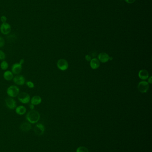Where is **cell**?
I'll use <instances>...</instances> for the list:
<instances>
[{"instance_id": "8", "label": "cell", "mask_w": 152, "mask_h": 152, "mask_svg": "<svg viewBox=\"0 0 152 152\" xmlns=\"http://www.w3.org/2000/svg\"><path fill=\"white\" fill-rule=\"evenodd\" d=\"M45 130V126L41 123L37 124L34 128V132L37 135H42L44 133Z\"/></svg>"}, {"instance_id": "5", "label": "cell", "mask_w": 152, "mask_h": 152, "mask_svg": "<svg viewBox=\"0 0 152 152\" xmlns=\"http://www.w3.org/2000/svg\"><path fill=\"white\" fill-rule=\"evenodd\" d=\"M138 89L140 92L142 93H145L148 91L149 89V84L148 82L146 81H141L139 82L138 85Z\"/></svg>"}, {"instance_id": "22", "label": "cell", "mask_w": 152, "mask_h": 152, "mask_svg": "<svg viewBox=\"0 0 152 152\" xmlns=\"http://www.w3.org/2000/svg\"><path fill=\"white\" fill-rule=\"evenodd\" d=\"M5 40L2 37H0V48L3 47L5 45Z\"/></svg>"}, {"instance_id": "13", "label": "cell", "mask_w": 152, "mask_h": 152, "mask_svg": "<svg viewBox=\"0 0 152 152\" xmlns=\"http://www.w3.org/2000/svg\"><path fill=\"white\" fill-rule=\"evenodd\" d=\"M138 76L140 79L143 80H146L149 77V73L146 70L142 69L139 71Z\"/></svg>"}, {"instance_id": "3", "label": "cell", "mask_w": 152, "mask_h": 152, "mask_svg": "<svg viewBox=\"0 0 152 152\" xmlns=\"http://www.w3.org/2000/svg\"><path fill=\"white\" fill-rule=\"evenodd\" d=\"M24 62V60L23 59H21L20 60L19 63L14 64L12 66V72L13 74H20L22 70V65Z\"/></svg>"}, {"instance_id": "25", "label": "cell", "mask_w": 152, "mask_h": 152, "mask_svg": "<svg viewBox=\"0 0 152 152\" xmlns=\"http://www.w3.org/2000/svg\"><path fill=\"white\" fill-rule=\"evenodd\" d=\"M85 59L86 60L88 61V62H89V61L90 62L91 60H92V58H91L90 56H89V55H87L85 56Z\"/></svg>"}, {"instance_id": "15", "label": "cell", "mask_w": 152, "mask_h": 152, "mask_svg": "<svg viewBox=\"0 0 152 152\" xmlns=\"http://www.w3.org/2000/svg\"><path fill=\"white\" fill-rule=\"evenodd\" d=\"M31 104L33 105H38L42 102V98L40 96H35L31 99Z\"/></svg>"}, {"instance_id": "11", "label": "cell", "mask_w": 152, "mask_h": 152, "mask_svg": "<svg viewBox=\"0 0 152 152\" xmlns=\"http://www.w3.org/2000/svg\"><path fill=\"white\" fill-rule=\"evenodd\" d=\"M98 60L100 62L105 63L109 60V57L106 53H101L98 55Z\"/></svg>"}, {"instance_id": "18", "label": "cell", "mask_w": 152, "mask_h": 152, "mask_svg": "<svg viewBox=\"0 0 152 152\" xmlns=\"http://www.w3.org/2000/svg\"><path fill=\"white\" fill-rule=\"evenodd\" d=\"M0 66H1V68L3 70H6L8 68V62L4 60L3 62H2L0 65Z\"/></svg>"}, {"instance_id": "1", "label": "cell", "mask_w": 152, "mask_h": 152, "mask_svg": "<svg viewBox=\"0 0 152 152\" xmlns=\"http://www.w3.org/2000/svg\"><path fill=\"white\" fill-rule=\"evenodd\" d=\"M40 118V114L37 111L31 110L27 114L26 119L29 122L35 124L39 121Z\"/></svg>"}, {"instance_id": "24", "label": "cell", "mask_w": 152, "mask_h": 152, "mask_svg": "<svg viewBox=\"0 0 152 152\" xmlns=\"http://www.w3.org/2000/svg\"><path fill=\"white\" fill-rule=\"evenodd\" d=\"M125 1L127 3L129 4H132L134 3L135 2L136 0H125Z\"/></svg>"}, {"instance_id": "23", "label": "cell", "mask_w": 152, "mask_h": 152, "mask_svg": "<svg viewBox=\"0 0 152 152\" xmlns=\"http://www.w3.org/2000/svg\"><path fill=\"white\" fill-rule=\"evenodd\" d=\"M1 20L3 23L5 22H6L7 18L5 16H2L1 17Z\"/></svg>"}, {"instance_id": "27", "label": "cell", "mask_w": 152, "mask_h": 152, "mask_svg": "<svg viewBox=\"0 0 152 152\" xmlns=\"http://www.w3.org/2000/svg\"><path fill=\"white\" fill-rule=\"evenodd\" d=\"M34 105H32V104H30V108L31 110H33V109H34Z\"/></svg>"}, {"instance_id": "16", "label": "cell", "mask_w": 152, "mask_h": 152, "mask_svg": "<svg viewBox=\"0 0 152 152\" xmlns=\"http://www.w3.org/2000/svg\"><path fill=\"white\" fill-rule=\"evenodd\" d=\"M26 112V109L25 106L22 105H20L18 107H17V108L16 109V113L20 115H23L25 114Z\"/></svg>"}, {"instance_id": "4", "label": "cell", "mask_w": 152, "mask_h": 152, "mask_svg": "<svg viewBox=\"0 0 152 152\" xmlns=\"http://www.w3.org/2000/svg\"><path fill=\"white\" fill-rule=\"evenodd\" d=\"M18 100L23 104H27L30 101V96L25 92H22L18 95Z\"/></svg>"}, {"instance_id": "6", "label": "cell", "mask_w": 152, "mask_h": 152, "mask_svg": "<svg viewBox=\"0 0 152 152\" xmlns=\"http://www.w3.org/2000/svg\"><path fill=\"white\" fill-rule=\"evenodd\" d=\"M57 67L59 69L62 71H65L68 68V63L65 59H61L59 60L57 63Z\"/></svg>"}, {"instance_id": "17", "label": "cell", "mask_w": 152, "mask_h": 152, "mask_svg": "<svg viewBox=\"0 0 152 152\" xmlns=\"http://www.w3.org/2000/svg\"><path fill=\"white\" fill-rule=\"evenodd\" d=\"M4 78L5 80L10 81L12 80L13 78V74L10 71H5L3 74Z\"/></svg>"}, {"instance_id": "12", "label": "cell", "mask_w": 152, "mask_h": 152, "mask_svg": "<svg viewBox=\"0 0 152 152\" xmlns=\"http://www.w3.org/2000/svg\"><path fill=\"white\" fill-rule=\"evenodd\" d=\"M32 128V126L31 124L28 122H24L22 123L20 126V129L21 130L24 132H28Z\"/></svg>"}, {"instance_id": "2", "label": "cell", "mask_w": 152, "mask_h": 152, "mask_svg": "<svg viewBox=\"0 0 152 152\" xmlns=\"http://www.w3.org/2000/svg\"><path fill=\"white\" fill-rule=\"evenodd\" d=\"M7 93L11 97H15L17 96L19 94V89L17 86L11 85L7 89Z\"/></svg>"}, {"instance_id": "19", "label": "cell", "mask_w": 152, "mask_h": 152, "mask_svg": "<svg viewBox=\"0 0 152 152\" xmlns=\"http://www.w3.org/2000/svg\"><path fill=\"white\" fill-rule=\"evenodd\" d=\"M76 152H89L88 149L84 146H80L77 148Z\"/></svg>"}, {"instance_id": "14", "label": "cell", "mask_w": 152, "mask_h": 152, "mask_svg": "<svg viewBox=\"0 0 152 152\" xmlns=\"http://www.w3.org/2000/svg\"><path fill=\"white\" fill-rule=\"evenodd\" d=\"M90 66L93 69H96L100 65V63L99 60L97 58H93L90 61Z\"/></svg>"}, {"instance_id": "9", "label": "cell", "mask_w": 152, "mask_h": 152, "mask_svg": "<svg viewBox=\"0 0 152 152\" xmlns=\"http://www.w3.org/2000/svg\"><path fill=\"white\" fill-rule=\"evenodd\" d=\"M5 103L8 109H13L16 107V102L12 97H8L5 100Z\"/></svg>"}, {"instance_id": "21", "label": "cell", "mask_w": 152, "mask_h": 152, "mask_svg": "<svg viewBox=\"0 0 152 152\" xmlns=\"http://www.w3.org/2000/svg\"><path fill=\"white\" fill-rule=\"evenodd\" d=\"M6 57L5 54L2 50H0V60H3Z\"/></svg>"}, {"instance_id": "20", "label": "cell", "mask_w": 152, "mask_h": 152, "mask_svg": "<svg viewBox=\"0 0 152 152\" xmlns=\"http://www.w3.org/2000/svg\"><path fill=\"white\" fill-rule=\"evenodd\" d=\"M26 85L30 88H33L34 87V84L33 82H31V81L27 82H26Z\"/></svg>"}, {"instance_id": "7", "label": "cell", "mask_w": 152, "mask_h": 152, "mask_svg": "<svg viewBox=\"0 0 152 152\" xmlns=\"http://www.w3.org/2000/svg\"><path fill=\"white\" fill-rule=\"evenodd\" d=\"M0 30L2 34L4 35H7L10 34L11 30V27L9 24L6 22H4L1 25Z\"/></svg>"}, {"instance_id": "26", "label": "cell", "mask_w": 152, "mask_h": 152, "mask_svg": "<svg viewBox=\"0 0 152 152\" xmlns=\"http://www.w3.org/2000/svg\"><path fill=\"white\" fill-rule=\"evenodd\" d=\"M148 82L150 84L152 83V77H150L148 78Z\"/></svg>"}, {"instance_id": "10", "label": "cell", "mask_w": 152, "mask_h": 152, "mask_svg": "<svg viewBox=\"0 0 152 152\" xmlns=\"http://www.w3.org/2000/svg\"><path fill=\"white\" fill-rule=\"evenodd\" d=\"M13 82L17 85H23L25 83V78L22 75L16 76L13 78Z\"/></svg>"}]
</instances>
